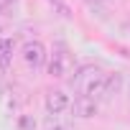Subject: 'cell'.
<instances>
[{
  "mask_svg": "<svg viewBox=\"0 0 130 130\" xmlns=\"http://www.w3.org/2000/svg\"><path fill=\"white\" fill-rule=\"evenodd\" d=\"M15 5V0H0V15H8Z\"/></svg>",
  "mask_w": 130,
  "mask_h": 130,
  "instance_id": "obj_9",
  "label": "cell"
},
{
  "mask_svg": "<svg viewBox=\"0 0 130 130\" xmlns=\"http://www.w3.org/2000/svg\"><path fill=\"white\" fill-rule=\"evenodd\" d=\"M107 79H110V72H105L97 64H84L74 74V84H77L79 94L92 97L97 102L105 100V94H107Z\"/></svg>",
  "mask_w": 130,
  "mask_h": 130,
  "instance_id": "obj_1",
  "label": "cell"
},
{
  "mask_svg": "<svg viewBox=\"0 0 130 130\" xmlns=\"http://www.w3.org/2000/svg\"><path fill=\"white\" fill-rule=\"evenodd\" d=\"M46 72H48L51 79H67L74 72V56H72L67 43H54V48L48 51Z\"/></svg>",
  "mask_w": 130,
  "mask_h": 130,
  "instance_id": "obj_2",
  "label": "cell"
},
{
  "mask_svg": "<svg viewBox=\"0 0 130 130\" xmlns=\"http://www.w3.org/2000/svg\"><path fill=\"white\" fill-rule=\"evenodd\" d=\"M125 89H127V94H130V79H127V82H125Z\"/></svg>",
  "mask_w": 130,
  "mask_h": 130,
  "instance_id": "obj_11",
  "label": "cell"
},
{
  "mask_svg": "<svg viewBox=\"0 0 130 130\" xmlns=\"http://www.w3.org/2000/svg\"><path fill=\"white\" fill-rule=\"evenodd\" d=\"M72 102L74 100L64 92V89H59V87H51L43 94V110H46L48 117H64V115L72 110Z\"/></svg>",
  "mask_w": 130,
  "mask_h": 130,
  "instance_id": "obj_4",
  "label": "cell"
},
{
  "mask_svg": "<svg viewBox=\"0 0 130 130\" xmlns=\"http://www.w3.org/2000/svg\"><path fill=\"white\" fill-rule=\"evenodd\" d=\"M72 112H74V117L89 120V117H94V115L100 112V102L92 100V97L79 94V97H74V102H72Z\"/></svg>",
  "mask_w": 130,
  "mask_h": 130,
  "instance_id": "obj_5",
  "label": "cell"
},
{
  "mask_svg": "<svg viewBox=\"0 0 130 130\" xmlns=\"http://www.w3.org/2000/svg\"><path fill=\"white\" fill-rule=\"evenodd\" d=\"M122 84H125L122 74H120V72H110V79H107V94H105V100H110L112 94H117Z\"/></svg>",
  "mask_w": 130,
  "mask_h": 130,
  "instance_id": "obj_7",
  "label": "cell"
},
{
  "mask_svg": "<svg viewBox=\"0 0 130 130\" xmlns=\"http://www.w3.org/2000/svg\"><path fill=\"white\" fill-rule=\"evenodd\" d=\"M87 5H89L92 10H102V8L110 5V0H87Z\"/></svg>",
  "mask_w": 130,
  "mask_h": 130,
  "instance_id": "obj_10",
  "label": "cell"
},
{
  "mask_svg": "<svg viewBox=\"0 0 130 130\" xmlns=\"http://www.w3.org/2000/svg\"><path fill=\"white\" fill-rule=\"evenodd\" d=\"M21 59L31 72H41L46 69V61H48V48L38 41V38H26L21 46Z\"/></svg>",
  "mask_w": 130,
  "mask_h": 130,
  "instance_id": "obj_3",
  "label": "cell"
},
{
  "mask_svg": "<svg viewBox=\"0 0 130 130\" xmlns=\"http://www.w3.org/2000/svg\"><path fill=\"white\" fill-rule=\"evenodd\" d=\"M13 51H15V43L5 36H0V69H8L10 61H13Z\"/></svg>",
  "mask_w": 130,
  "mask_h": 130,
  "instance_id": "obj_6",
  "label": "cell"
},
{
  "mask_svg": "<svg viewBox=\"0 0 130 130\" xmlns=\"http://www.w3.org/2000/svg\"><path fill=\"white\" fill-rule=\"evenodd\" d=\"M18 127H21V130H36V122H33L28 115H21V117H18Z\"/></svg>",
  "mask_w": 130,
  "mask_h": 130,
  "instance_id": "obj_8",
  "label": "cell"
}]
</instances>
